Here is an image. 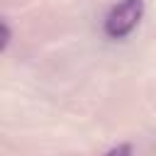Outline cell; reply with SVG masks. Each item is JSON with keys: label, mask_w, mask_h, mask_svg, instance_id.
<instances>
[{"label": "cell", "mask_w": 156, "mask_h": 156, "mask_svg": "<svg viewBox=\"0 0 156 156\" xmlns=\"http://www.w3.org/2000/svg\"><path fill=\"white\" fill-rule=\"evenodd\" d=\"M146 12V2L144 0H117L110 12L102 20V32L107 39L112 41H122L127 39L144 20Z\"/></svg>", "instance_id": "1"}, {"label": "cell", "mask_w": 156, "mask_h": 156, "mask_svg": "<svg viewBox=\"0 0 156 156\" xmlns=\"http://www.w3.org/2000/svg\"><path fill=\"white\" fill-rule=\"evenodd\" d=\"M105 156H134V146L129 141H122V144H115L112 149H107Z\"/></svg>", "instance_id": "2"}, {"label": "cell", "mask_w": 156, "mask_h": 156, "mask_svg": "<svg viewBox=\"0 0 156 156\" xmlns=\"http://www.w3.org/2000/svg\"><path fill=\"white\" fill-rule=\"evenodd\" d=\"M10 39H12V29L0 20V54L7 49V44H10Z\"/></svg>", "instance_id": "3"}]
</instances>
